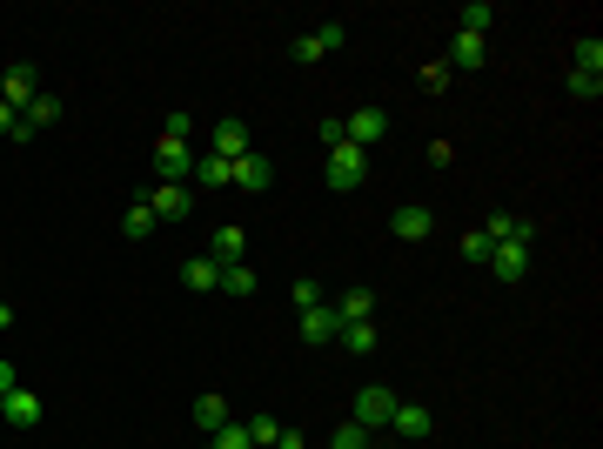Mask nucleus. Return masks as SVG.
<instances>
[{
    "label": "nucleus",
    "instance_id": "21",
    "mask_svg": "<svg viewBox=\"0 0 603 449\" xmlns=\"http://www.w3.org/2000/svg\"><path fill=\"white\" fill-rule=\"evenodd\" d=\"M490 21H496V7H490V0H469V7H456V34H483Z\"/></svg>",
    "mask_w": 603,
    "mask_h": 449
},
{
    "label": "nucleus",
    "instance_id": "38",
    "mask_svg": "<svg viewBox=\"0 0 603 449\" xmlns=\"http://www.w3.org/2000/svg\"><path fill=\"white\" fill-rule=\"evenodd\" d=\"M7 329H14V309H7V302H0V336H7Z\"/></svg>",
    "mask_w": 603,
    "mask_h": 449
},
{
    "label": "nucleus",
    "instance_id": "28",
    "mask_svg": "<svg viewBox=\"0 0 603 449\" xmlns=\"http://www.w3.org/2000/svg\"><path fill=\"white\" fill-rule=\"evenodd\" d=\"M208 443H215V449H255V443H248V423H222Z\"/></svg>",
    "mask_w": 603,
    "mask_h": 449
},
{
    "label": "nucleus",
    "instance_id": "35",
    "mask_svg": "<svg viewBox=\"0 0 603 449\" xmlns=\"http://www.w3.org/2000/svg\"><path fill=\"white\" fill-rule=\"evenodd\" d=\"M195 135V121H188V114H168V121H161V141H188Z\"/></svg>",
    "mask_w": 603,
    "mask_h": 449
},
{
    "label": "nucleus",
    "instance_id": "1",
    "mask_svg": "<svg viewBox=\"0 0 603 449\" xmlns=\"http://www.w3.org/2000/svg\"><path fill=\"white\" fill-rule=\"evenodd\" d=\"M389 416H396V389H382V382H369V389H356V409H349V423L356 429H389Z\"/></svg>",
    "mask_w": 603,
    "mask_h": 449
},
{
    "label": "nucleus",
    "instance_id": "18",
    "mask_svg": "<svg viewBox=\"0 0 603 449\" xmlns=\"http://www.w3.org/2000/svg\"><path fill=\"white\" fill-rule=\"evenodd\" d=\"M195 423L215 436L222 423H235V409H228V396H195Z\"/></svg>",
    "mask_w": 603,
    "mask_h": 449
},
{
    "label": "nucleus",
    "instance_id": "30",
    "mask_svg": "<svg viewBox=\"0 0 603 449\" xmlns=\"http://www.w3.org/2000/svg\"><path fill=\"white\" fill-rule=\"evenodd\" d=\"M416 81H423V94H443V88H449V61H429Z\"/></svg>",
    "mask_w": 603,
    "mask_h": 449
},
{
    "label": "nucleus",
    "instance_id": "27",
    "mask_svg": "<svg viewBox=\"0 0 603 449\" xmlns=\"http://www.w3.org/2000/svg\"><path fill=\"white\" fill-rule=\"evenodd\" d=\"M329 449H376V436H369V429H356V423H342L329 436Z\"/></svg>",
    "mask_w": 603,
    "mask_h": 449
},
{
    "label": "nucleus",
    "instance_id": "36",
    "mask_svg": "<svg viewBox=\"0 0 603 449\" xmlns=\"http://www.w3.org/2000/svg\"><path fill=\"white\" fill-rule=\"evenodd\" d=\"M275 449H309V436H302V429H289V423H282V443H275Z\"/></svg>",
    "mask_w": 603,
    "mask_h": 449
},
{
    "label": "nucleus",
    "instance_id": "22",
    "mask_svg": "<svg viewBox=\"0 0 603 449\" xmlns=\"http://www.w3.org/2000/svg\"><path fill=\"white\" fill-rule=\"evenodd\" d=\"M342 349H349V356H369V349H376V322H342Z\"/></svg>",
    "mask_w": 603,
    "mask_h": 449
},
{
    "label": "nucleus",
    "instance_id": "31",
    "mask_svg": "<svg viewBox=\"0 0 603 449\" xmlns=\"http://www.w3.org/2000/svg\"><path fill=\"white\" fill-rule=\"evenodd\" d=\"M0 135H7V141H34V135H27V121L7 108V101H0Z\"/></svg>",
    "mask_w": 603,
    "mask_h": 449
},
{
    "label": "nucleus",
    "instance_id": "5",
    "mask_svg": "<svg viewBox=\"0 0 603 449\" xmlns=\"http://www.w3.org/2000/svg\"><path fill=\"white\" fill-rule=\"evenodd\" d=\"M34 94H41V68H34V61H14V68L0 74V101H7L14 114H21Z\"/></svg>",
    "mask_w": 603,
    "mask_h": 449
},
{
    "label": "nucleus",
    "instance_id": "11",
    "mask_svg": "<svg viewBox=\"0 0 603 449\" xmlns=\"http://www.w3.org/2000/svg\"><path fill=\"white\" fill-rule=\"evenodd\" d=\"M268 181H275L268 155H242V161H235V181H228V188H248V195H268Z\"/></svg>",
    "mask_w": 603,
    "mask_h": 449
},
{
    "label": "nucleus",
    "instance_id": "10",
    "mask_svg": "<svg viewBox=\"0 0 603 449\" xmlns=\"http://www.w3.org/2000/svg\"><path fill=\"white\" fill-rule=\"evenodd\" d=\"M335 336H342V315H335L329 302L302 309V342H335Z\"/></svg>",
    "mask_w": 603,
    "mask_h": 449
},
{
    "label": "nucleus",
    "instance_id": "4",
    "mask_svg": "<svg viewBox=\"0 0 603 449\" xmlns=\"http://www.w3.org/2000/svg\"><path fill=\"white\" fill-rule=\"evenodd\" d=\"M362 175H369V155L349 148V141H335V148H329V188L349 195V188H362Z\"/></svg>",
    "mask_w": 603,
    "mask_h": 449
},
{
    "label": "nucleus",
    "instance_id": "8",
    "mask_svg": "<svg viewBox=\"0 0 603 449\" xmlns=\"http://www.w3.org/2000/svg\"><path fill=\"white\" fill-rule=\"evenodd\" d=\"M429 228H436V222H429L423 202H402L396 215H389V235H396V242H429Z\"/></svg>",
    "mask_w": 603,
    "mask_h": 449
},
{
    "label": "nucleus",
    "instance_id": "13",
    "mask_svg": "<svg viewBox=\"0 0 603 449\" xmlns=\"http://www.w3.org/2000/svg\"><path fill=\"white\" fill-rule=\"evenodd\" d=\"M490 269L503 275V282H523V275H530V248H516V242H496V248H490Z\"/></svg>",
    "mask_w": 603,
    "mask_h": 449
},
{
    "label": "nucleus",
    "instance_id": "24",
    "mask_svg": "<svg viewBox=\"0 0 603 449\" xmlns=\"http://www.w3.org/2000/svg\"><path fill=\"white\" fill-rule=\"evenodd\" d=\"M222 295H255V269H248V262H228L222 269Z\"/></svg>",
    "mask_w": 603,
    "mask_h": 449
},
{
    "label": "nucleus",
    "instance_id": "7",
    "mask_svg": "<svg viewBox=\"0 0 603 449\" xmlns=\"http://www.w3.org/2000/svg\"><path fill=\"white\" fill-rule=\"evenodd\" d=\"M0 423L7 429H34L41 423V396H34V389H7V396H0Z\"/></svg>",
    "mask_w": 603,
    "mask_h": 449
},
{
    "label": "nucleus",
    "instance_id": "17",
    "mask_svg": "<svg viewBox=\"0 0 603 449\" xmlns=\"http://www.w3.org/2000/svg\"><path fill=\"white\" fill-rule=\"evenodd\" d=\"M242 248H248V228L228 222V228H215V248H208V262H222V269H228V262H242Z\"/></svg>",
    "mask_w": 603,
    "mask_h": 449
},
{
    "label": "nucleus",
    "instance_id": "25",
    "mask_svg": "<svg viewBox=\"0 0 603 449\" xmlns=\"http://www.w3.org/2000/svg\"><path fill=\"white\" fill-rule=\"evenodd\" d=\"M248 443L275 449V443H282V423H275V416H248Z\"/></svg>",
    "mask_w": 603,
    "mask_h": 449
},
{
    "label": "nucleus",
    "instance_id": "37",
    "mask_svg": "<svg viewBox=\"0 0 603 449\" xmlns=\"http://www.w3.org/2000/svg\"><path fill=\"white\" fill-rule=\"evenodd\" d=\"M7 389H21V376H14V362L0 356V396H7Z\"/></svg>",
    "mask_w": 603,
    "mask_h": 449
},
{
    "label": "nucleus",
    "instance_id": "19",
    "mask_svg": "<svg viewBox=\"0 0 603 449\" xmlns=\"http://www.w3.org/2000/svg\"><path fill=\"white\" fill-rule=\"evenodd\" d=\"M335 315H342V322H369V315H376V295H369V289H342Z\"/></svg>",
    "mask_w": 603,
    "mask_h": 449
},
{
    "label": "nucleus",
    "instance_id": "15",
    "mask_svg": "<svg viewBox=\"0 0 603 449\" xmlns=\"http://www.w3.org/2000/svg\"><path fill=\"white\" fill-rule=\"evenodd\" d=\"M235 181V161H222V155H195V181L188 188H228Z\"/></svg>",
    "mask_w": 603,
    "mask_h": 449
},
{
    "label": "nucleus",
    "instance_id": "23",
    "mask_svg": "<svg viewBox=\"0 0 603 449\" xmlns=\"http://www.w3.org/2000/svg\"><path fill=\"white\" fill-rule=\"evenodd\" d=\"M155 228H161V222H155V215H148V202H134L128 215H121V235H128V242H148Z\"/></svg>",
    "mask_w": 603,
    "mask_h": 449
},
{
    "label": "nucleus",
    "instance_id": "16",
    "mask_svg": "<svg viewBox=\"0 0 603 449\" xmlns=\"http://www.w3.org/2000/svg\"><path fill=\"white\" fill-rule=\"evenodd\" d=\"M21 121H27V135H41V128H54L61 121V94H34L21 108Z\"/></svg>",
    "mask_w": 603,
    "mask_h": 449
},
{
    "label": "nucleus",
    "instance_id": "2",
    "mask_svg": "<svg viewBox=\"0 0 603 449\" xmlns=\"http://www.w3.org/2000/svg\"><path fill=\"white\" fill-rule=\"evenodd\" d=\"M141 202H148V215H155V222H188V208H195V188H188V181H155Z\"/></svg>",
    "mask_w": 603,
    "mask_h": 449
},
{
    "label": "nucleus",
    "instance_id": "33",
    "mask_svg": "<svg viewBox=\"0 0 603 449\" xmlns=\"http://www.w3.org/2000/svg\"><path fill=\"white\" fill-rule=\"evenodd\" d=\"M570 94H577V101H597V94H603V74H570Z\"/></svg>",
    "mask_w": 603,
    "mask_h": 449
},
{
    "label": "nucleus",
    "instance_id": "29",
    "mask_svg": "<svg viewBox=\"0 0 603 449\" xmlns=\"http://www.w3.org/2000/svg\"><path fill=\"white\" fill-rule=\"evenodd\" d=\"M483 235H490V242H516V215H483Z\"/></svg>",
    "mask_w": 603,
    "mask_h": 449
},
{
    "label": "nucleus",
    "instance_id": "20",
    "mask_svg": "<svg viewBox=\"0 0 603 449\" xmlns=\"http://www.w3.org/2000/svg\"><path fill=\"white\" fill-rule=\"evenodd\" d=\"M449 68H483V34H456V47H449Z\"/></svg>",
    "mask_w": 603,
    "mask_h": 449
},
{
    "label": "nucleus",
    "instance_id": "3",
    "mask_svg": "<svg viewBox=\"0 0 603 449\" xmlns=\"http://www.w3.org/2000/svg\"><path fill=\"white\" fill-rule=\"evenodd\" d=\"M382 135H389V114H382V108H356L349 121H342V141H349V148H362V155H376Z\"/></svg>",
    "mask_w": 603,
    "mask_h": 449
},
{
    "label": "nucleus",
    "instance_id": "26",
    "mask_svg": "<svg viewBox=\"0 0 603 449\" xmlns=\"http://www.w3.org/2000/svg\"><path fill=\"white\" fill-rule=\"evenodd\" d=\"M577 74H603V41L597 34H583L577 41Z\"/></svg>",
    "mask_w": 603,
    "mask_h": 449
},
{
    "label": "nucleus",
    "instance_id": "12",
    "mask_svg": "<svg viewBox=\"0 0 603 449\" xmlns=\"http://www.w3.org/2000/svg\"><path fill=\"white\" fill-rule=\"evenodd\" d=\"M181 282H188L195 295H215V289H222V262H208V255H188V262H181Z\"/></svg>",
    "mask_w": 603,
    "mask_h": 449
},
{
    "label": "nucleus",
    "instance_id": "32",
    "mask_svg": "<svg viewBox=\"0 0 603 449\" xmlns=\"http://www.w3.org/2000/svg\"><path fill=\"white\" fill-rule=\"evenodd\" d=\"M490 235H483V228H476V235H463V262H490Z\"/></svg>",
    "mask_w": 603,
    "mask_h": 449
},
{
    "label": "nucleus",
    "instance_id": "6",
    "mask_svg": "<svg viewBox=\"0 0 603 449\" xmlns=\"http://www.w3.org/2000/svg\"><path fill=\"white\" fill-rule=\"evenodd\" d=\"M155 175L161 181H195V155H188V141H155Z\"/></svg>",
    "mask_w": 603,
    "mask_h": 449
},
{
    "label": "nucleus",
    "instance_id": "34",
    "mask_svg": "<svg viewBox=\"0 0 603 449\" xmlns=\"http://www.w3.org/2000/svg\"><path fill=\"white\" fill-rule=\"evenodd\" d=\"M289 302H295V309H315V302H322V289L302 275V282H289Z\"/></svg>",
    "mask_w": 603,
    "mask_h": 449
},
{
    "label": "nucleus",
    "instance_id": "14",
    "mask_svg": "<svg viewBox=\"0 0 603 449\" xmlns=\"http://www.w3.org/2000/svg\"><path fill=\"white\" fill-rule=\"evenodd\" d=\"M215 155H222V161L255 155V148H248V121H222V128H215Z\"/></svg>",
    "mask_w": 603,
    "mask_h": 449
},
{
    "label": "nucleus",
    "instance_id": "9",
    "mask_svg": "<svg viewBox=\"0 0 603 449\" xmlns=\"http://www.w3.org/2000/svg\"><path fill=\"white\" fill-rule=\"evenodd\" d=\"M389 429H396L402 443H429V429H436V423H429V409H423V403H396Z\"/></svg>",
    "mask_w": 603,
    "mask_h": 449
},
{
    "label": "nucleus",
    "instance_id": "39",
    "mask_svg": "<svg viewBox=\"0 0 603 449\" xmlns=\"http://www.w3.org/2000/svg\"><path fill=\"white\" fill-rule=\"evenodd\" d=\"M208 449H215V443H208Z\"/></svg>",
    "mask_w": 603,
    "mask_h": 449
}]
</instances>
